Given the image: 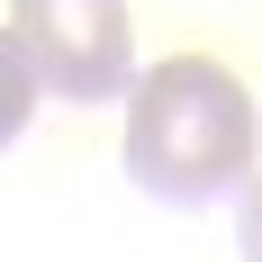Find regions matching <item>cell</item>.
I'll use <instances>...</instances> for the list:
<instances>
[{
	"mask_svg": "<svg viewBox=\"0 0 262 262\" xmlns=\"http://www.w3.org/2000/svg\"><path fill=\"white\" fill-rule=\"evenodd\" d=\"M262 108L217 54H172L127 91V172L163 208H217L253 190Z\"/></svg>",
	"mask_w": 262,
	"mask_h": 262,
	"instance_id": "obj_1",
	"label": "cell"
},
{
	"mask_svg": "<svg viewBox=\"0 0 262 262\" xmlns=\"http://www.w3.org/2000/svg\"><path fill=\"white\" fill-rule=\"evenodd\" d=\"M9 36H18L27 73L46 100L100 108L136 91V27L127 0H9Z\"/></svg>",
	"mask_w": 262,
	"mask_h": 262,
	"instance_id": "obj_2",
	"label": "cell"
},
{
	"mask_svg": "<svg viewBox=\"0 0 262 262\" xmlns=\"http://www.w3.org/2000/svg\"><path fill=\"white\" fill-rule=\"evenodd\" d=\"M36 73H27V54H18V36L0 27V145H18L27 136V118H36Z\"/></svg>",
	"mask_w": 262,
	"mask_h": 262,
	"instance_id": "obj_3",
	"label": "cell"
},
{
	"mask_svg": "<svg viewBox=\"0 0 262 262\" xmlns=\"http://www.w3.org/2000/svg\"><path fill=\"white\" fill-rule=\"evenodd\" d=\"M235 244H244V262H262V181L244 190V208H235Z\"/></svg>",
	"mask_w": 262,
	"mask_h": 262,
	"instance_id": "obj_4",
	"label": "cell"
}]
</instances>
